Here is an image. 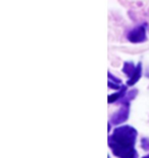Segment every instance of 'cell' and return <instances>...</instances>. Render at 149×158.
<instances>
[{"instance_id": "1", "label": "cell", "mask_w": 149, "mask_h": 158, "mask_svg": "<svg viewBox=\"0 0 149 158\" xmlns=\"http://www.w3.org/2000/svg\"><path fill=\"white\" fill-rule=\"evenodd\" d=\"M137 131L130 125L115 128L108 138V145L113 155L119 158H138L135 149Z\"/></svg>"}, {"instance_id": "2", "label": "cell", "mask_w": 149, "mask_h": 158, "mask_svg": "<svg viewBox=\"0 0 149 158\" xmlns=\"http://www.w3.org/2000/svg\"><path fill=\"white\" fill-rule=\"evenodd\" d=\"M127 39L131 43H143L147 40V32L145 25H138L127 34Z\"/></svg>"}, {"instance_id": "3", "label": "cell", "mask_w": 149, "mask_h": 158, "mask_svg": "<svg viewBox=\"0 0 149 158\" xmlns=\"http://www.w3.org/2000/svg\"><path fill=\"white\" fill-rule=\"evenodd\" d=\"M130 115V104H123L120 108L116 112H115L110 117V122L115 125L122 124L128 120Z\"/></svg>"}, {"instance_id": "4", "label": "cell", "mask_w": 149, "mask_h": 158, "mask_svg": "<svg viewBox=\"0 0 149 158\" xmlns=\"http://www.w3.org/2000/svg\"><path fill=\"white\" fill-rule=\"evenodd\" d=\"M141 76H142V64L139 63L137 65V67H136L135 72L133 73L132 76L129 78L128 82H127V85H128V86H133V85H135L139 81V79L141 78Z\"/></svg>"}, {"instance_id": "5", "label": "cell", "mask_w": 149, "mask_h": 158, "mask_svg": "<svg viewBox=\"0 0 149 158\" xmlns=\"http://www.w3.org/2000/svg\"><path fill=\"white\" fill-rule=\"evenodd\" d=\"M126 90H127V87L124 86L122 89H120L118 91V93L109 94L108 98H107V102H108L109 104H112V103H116V102H120V101L122 100L124 97H125Z\"/></svg>"}, {"instance_id": "6", "label": "cell", "mask_w": 149, "mask_h": 158, "mask_svg": "<svg viewBox=\"0 0 149 158\" xmlns=\"http://www.w3.org/2000/svg\"><path fill=\"white\" fill-rule=\"evenodd\" d=\"M137 94H138L137 89H131L129 93H126L125 97H124L123 99L120 101V105H123V104H130V102L136 98Z\"/></svg>"}, {"instance_id": "7", "label": "cell", "mask_w": 149, "mask_h": 158, "mask_svg": "<svg viewBox=\"0 0 149 158\" xmlns=\"http://www.w3.org/2000/svg\"><path fill=\"white\" fill-rule=\"evenodd\" d=\"M136 67H137V66H135L133 64V62H126L123 66V72L130 78L135 72Z\"/></svg>"}, {"instance_id": "8", "label": "cell", "mask_w": 149, "mask_h": 158, "mask_svg": "<svg viewBox=\"0 0 149 158\" xmlns=\"http://www.w3.org/2000/svg\"><path fill=\"white\" fill-rule=\"evenodd\" d=\"M141 147L145 151H149V138H143L141 140Z\"/></svg>"}, {"instance_id": "9", "label": "cell", "mask_w": 149, "mask_h": 158, "mask_svg": "<svg viewBox=\"0 0 149 158\" xmlns=\"http://www.w3.org/2000/svg\"><path fill=\"white\" fill-rule=\"evenodd\" d=\"M108 81L110 82H113V83H116V84H122V80H120V78L113 76V75L108 72Z\"/></svg>"}, {"instance_id": "10", "label": "cell", "mask_w": 149, "mask_h": 158, "mask_svg": "<svg viewBox=\"0 0 149 158\" xmlns=\"http://www.w3.org/2000/svg\"><path fill=\"white\" fill-rule=\"evenodd\" d=\"M146 77H148V78H149V71L146 73Z\"/></svg>"}, {"instance_id": "11", "label": "cell", "mask_w": 149, "mask_h": 158, "mask_svg": "<svg viewBox=\"0 0 149 158\" xmlns=\"http://www.w3.org/2000/svg\"><path fill=\"white\" fill-rule=\"evenodd\" d=\"M142 158H149V155H147V156H144V157H142Z\"/></svg>"}]
</instances>
